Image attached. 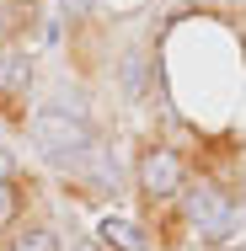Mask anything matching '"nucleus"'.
Wrapping results in <instances>:
<instances>
[{"instance_id":"f257e3e1","label":"nucleus","mask_w":246,"mask_h":251,"mask_svg":"<svg viewBox=\"0 0 246 251\" xmlns=\"http://www.w3.org/2000/svg\"><path fill=\"white\" fill-rule=\"evenodd\" d=\"M27 139L38 145V155H49V160H59V166H70V160H81V155L91 150L97 128H91V118L75 112V107H38L32 123H27Z\"/></svg>"},{"instance_id":"f03ea898","label":"nucleus","mask_w":246,"mask_h":251,"mask_svg":"<svg viewBox=\"0 0 246 251\" xmlns=\"http://www.w3.org/2000/svg\"><path fill=\"white\" fill-rule=\"evenodd\" d=\"M230 203H236V198H225V187H219V182H209V176H203V182H188V187H182V219L214 241V235H219V225H225V214H230Z\"/></svg>"},{"instance_id":"7ed1b4c3","label":"nucleus","mask_w":246,"mask_h":251,"mask_svg":"<svg viewBox=\"0 0 246 251\" xmlns=\"http://www.w3.org/2000/svg\"><path fill=\"white\" fill-rule=\"evenodd\" d=\"M139 187H145V198H182V187H188L182 155L177 150H145L139 155Z\"/></svg>"},{"instance_id":"20e7f679","label":"nucleus","mask_w":246,"mask_h":251,"mask_svg":"<svg viewBox=\"0 0 246 251\" xmlns=\"http://www.w3.org/2000/svg\"><path fill=\"white\" fill-rule=\"evenodd\" d=\"M97 241L107 251H150V241H145V230L134 225V219H123V214H107L97 225Z\"/></svg>"},{"instance_id":"39448f33","label":"nucleus","mask_w":246,"mask_h":251,"mask_svg":"<svg viewBox=\"0 0 246 251\" xmlns=\"http://www.w3.org/2000/svg\"><path fill=\"white\" fill-rule=\"evenodd\" d=\"M32 80V64L22 53H0V101H16V91H27Z\"/></svg>"},{"instance_id":"423d86ee","label":"nucleus","mask_w":246,"mask_h":251,"mask_svg":"<svg viewBox=\"0 0 246 251\" xmlns=\"http://www.w3.org/2000/svg\"><path fill=\"white\" fill-rule=\"evenodd\" d=\"M214 246H225V251H246V203H230V214H225V225H219Z\"/></svg>"},{"instance_id":"0eeeda50","label":"nucleus","mask_w":246,"mask_h":251,"mask_svg":"<svg viewBox=\"0 0 246 251\" xmlns=\"http://www.w3.org/2000/svg\"><path fill=\"white\" fill-rule=\"evenodd\" d=\"M11 251H59V235L54 230H27V235H16Z\"/></svg>"},{"instance_id":"6e6552de","label":"nucleus","mask_w":246,"mask_h":251,"mask_svg":"<svg viewBox=\"0 0 246 251\" xmlns=\"http://www.w3.org/2000/svg\"><path fill=\"white\" fill-rule=\"evenodd\" d=\"M16 208H22V193H16V182H0V230L16 219Z\"/></svg>"},{"instance_id":"1a4fd4ad","label":"nucleus","mask_w":246,"mask_h":251,"mask_svg":"<svg viewBox=\"0 0 246 251\" xmlns=\"http://www.w3.org/2000/svg\"><path fill=\"white\" fill-rule=\"evenodd\" d=\"M123 86L139 91V53H129V64H123Z\"/></svg>"},{"instance_id":"9d476101","label":"nucleus","mask_w":246,"mask_h":251,"mask_svg":"<svg viewBox=\"0 0 246 251\" xmlns=\"http://www.w3.org/2000/svg\"><path fill=\"white\" fill-rule=\"evenodd\" d=\"M0 182H11V150H0Z\"/></svg>"},{"instance_id":"9b49d317","label":"nucleus","mask_w":246,"mask_h":251,"mask_svg":"<svg viewBox=\"0 0 246 251\" xmlns=\"http://www.w3.org/2000/svg\"><path fill=\"white\" fill-rule=\"evenodd\" d=\"M75 251H97V241H75Z\"/></svg>"},{"instance_id":"f8f14e48","label":"nucleus","mask_w":246,"mask_h":251,"mask_svg":"<svg viewBox=\"0 0 246 251\" xmlns=\"http://www.w3.org/2000/svg\"><path fill=\"white\" fill-rule=\"evenodd\" d=\"M64 5H70V11H86V0H64Z\"/></svg>"}]
</instances>
